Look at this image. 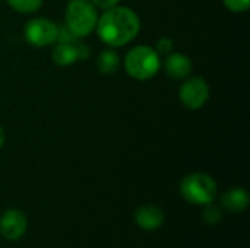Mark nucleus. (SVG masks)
<instances>
[{
  "label": "nucleus",
  "mask_w": 250,
  "mask_h": 248,
  "mask_svg": "<svg viewBox=\"0 0 250 248\" xmlns=\"http://www.w3.org/2000/svg\"><path fill=\"white\" fill-rule=\"evenodd\" d=\"M221 206L231 213H242L249 208L250 196L248 190L242 187H233L221 196Z\"/></svg>",
  "instance_id": "9d476101"
},
{
  "label": "nucleus",
  "mask_w": 250,
  "mask_h": 248,
  "mask_svg": "<svg viewBox=\"0 0 250 248\" xmlns=\"http://www.w3.org/2000/svg\"><path fill=\"white\" fill-rule=\"evenodd\" d=\"M133 219L142 231L152 232L163 227L166 218H164V212L160 206L149 203V205H141L135 210Z\"/></svg>",
  "instance_id": "6e6552de"
},
{
  "label": "nucleus",
  "mask_w": 250,
  "mask_h": 248,
  "mask_svg": "<svg viewBox=\"0 0 250 248\" xmlns=\"http://www.w3.org/2000/svg\"><path fill=\"white\" fill-rule=\"evenodd\" d=\"M98 22L97 7L89 0H70L64 12V25L78 38L89 35Z\"/></svg>",
  "instance_id": "20e7f679"
},
{
  "label": "nucleus",
  "mask_w": 250,
  "mask_h": 248,
  "mask_svg": "<svg viewBox=\"0 0 250 248\" xmlns=\"http://www.w3.org/2000/svg\"><path fill=\"white\" fill-rule=\"evenodd\" d=\"M180 194L192 205L205 206L215 200L218 194V184L205 172H192L182 180Z\"/></svg>",
  "instance_id": "7ed1b4c3"
},
{
  "label": "nucleus",
  "mask_w": 250,
  "mask_h": 248,
  "mask_svg": "<svg viewBox=\"0 0 250 248\" xmlns=\"http://www.w3.org/2000/svg\"><path fill=\"white\" fill-rule=\"evenodd\" d=\"M120 67V57L111 47L103 50L97 58V69L103 75H113Z\"/></svg>",
  "instance_id": "f8f14e48"
},
{
  "label": "nucleus",
  "mask_w": 250,
  "mask_h": 248,
  "mask_svg": "<svg viewBox=\"0 0 250 248\" xmlns=\"http://www.w3.org/2000/svg\"><path fill=\"white\" fill-rule=\"evenodd\" d=\"M97 34L100 39L111 47H123L129 44L141 31V19L135 10L126 6H113L105 9L97 22Z\"/></svg>",
  "instance_id": "f257e3e1"
},
{
  "label": "nucleus",
  "mask_w": 250,
  "mask_h": 248,
  "mask_svg": "<svg viewBox=\"0 0 250 248\" xmlns=\"http://www.w3.org/2000/svg\"><path fill=\"white\" fill-rule=\"evenodd\" d=\"M163 67L171 79L180 80V79H186L190 76L193 64H192V60L186 54L170 53V54H167Z\"/></svg>",
  "instance_id": "1a4fd4ad"
},
{
  "label": "nucleus",
  "mask_w": 250,
  "mask_h": 248,
  "mask_svg": "<svg viewBox=\"0 0 250 248\" xmlns=\"http://www.w3.org/2000/svg\"><path fill=\"white\" fill-rule=\"evenodd\" d=\"M161 69L160 54L154 47L149 45H136L125 57V70L126 73L136 80L152 79Z\"/></svg>",
  "instance_id": "f03ea898"
},
{
  "label": "nucleus",
  "mask_w": 250,
  "mask_h": 248,
  "mask_svg": "<svg viewBox=\"0 0 250 248\" xmlns=\"http://www.w3.org/2000/svg\"><path fill=\"white\" fill-rule=\"evenodd\" d=\"M9 6L19 13H34L42 6V0H7Z\"/></svg>",
  "instance_id": "4468645a"
},
{
  "label": "nucleus",
  "mask_w": 250,
  "mask_h": 248,
  "mask_svg": "<svg viewBox=\"0 0 250 248\" xmlns=\"http://www.w3.org/2000/svg\"><path fill=\"white\" fill-rule=\"evenodd\" d=\"M223 3L229 10L234 13L246 12L250 7V0H223Z\"/></svg>",
  "instance_id": "2eb2a0df"
},
{
  "label": "nucleus",
  "mask_w": 250,
  "mask_h": 248,
  "mask_svg": "<svg viewBox=\"0 0 250 248\" xmlns=\"http://www.w3.org/2000/svg\"><path fill=\"white\" fill-rule=\"evenodd\" d=\"M23 37L32 47H48L57 39V25L47 18L29 19L23 26Z\"/></svg>",
  "instance_id": "39448f33"
},
{
  "label": "nucleus",
  "mask_w": 250,
  "mask_h": 248,
  "mask_svg": "<svg viewBox=\"0 0 250 248\" xmlns=\"http://www.w3.org/2000/svg\"><path fill=\"white\" fill-rule=\"evenodd\" d=\"M4 142H6V134H4V130H3V127L0 126V149L3 148Z\"/></svg>",
  "instance_id": "a211bd4d"
},
{
  "label": "nucleus",
  "mask_w": 250,
  "mask_h": 248,
  "mask_svg": "<svg viewBox=\"0 0 250 248\" xmlns=\"http://www.w3.org/2000/svg\"><path fill=\"white\" fill-rule=\"evenodd\" d=\"M81 41L72 44V42H57L51 51V58L57 66L67 67L79 60V51L78 44Z\"/></svg>",
  "instance_id": "9b49d317"
},
{
  "label": "nucleus",
  "mask_w": 250,
  "mask_h": 248,
  "mask_svg": "<svg viewBox=\"0 0 250 248\" xmlns=\"http://www.w3.org/2000/svg\"><path fill=\"white\" fill-rule=\"evenodd\" d=\"M174 48V42L171 38L168 37H161L157 42H155V51L158 54H170Z\"/></svg>",
  "instance_id": "dca6fc26"
},
{
  "label": "nucleus",
  "mask_w": 250,
  "mask_h": 248,
  "mask_svg": "<svg viewBox=\"0 0 250 248\" xmlns=\"http://www.w3.org/2000/svg\"><path fill=\"white\" fill-rule=\"evenodd\" d=\"M95 7H98V9H110V7H113V6H117L119 4V1L120 0H89Z\"/></svg>",
  "instance_id": "f3484780"
},
{
  "label": "nucleus",
  "mask_w": 250,
  "mask_h": 248,
  "mask_svg": "<svg viewBox=\"0 0 250 248\" xmlns=\"http://www.w3.org/2000/svg\"><path fill=\"white\" fill-rule=\"evenodd\" d=\"M179 98L188 110H199L209 99V86L201 76L186 77L179 89Z\"/></svg>",
  "instance_id": "423d86ee"
},
{
  "label": "nucleus",
  "mask_w": 250,
  "mask_h": 248,
  "mask_svg": "<svg viewBox=\"0 0 250 248\" xmlns=\"http://www.w3.org/2000/svg\"><path fill=\"white\" fill-rule=\"evenodd\" d=\"M201 216H202V222H205L207 225H218L223 219V210L220 206L214 205L212 202L204 206Z\"/></svg>",
  "instance_id": "ddd939ff"
},
{
  "label": "nucleus",
  "mask_w": 250,
  "mask_h": 248,
  "mask_svg": "<svg viewBox=\"0 0 250 248\" xmlns=\"http://www.w3.org/2000/svg\"><path fill=\"white\" fill-rule=\"evenodd\" d=\"M28 229V218L19 209H9L0 216V235L6 241H19Z\"/></svg>",
  "instance_id": "0eeeda50"
}]
</instances>
